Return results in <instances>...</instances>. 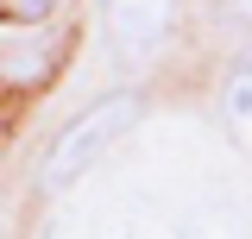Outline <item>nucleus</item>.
Listing matches in <instances>:
<instances>
[{
  "mask_svg": "<svg viewBox=\"0 0 252 239\" xmlns=\"http://www.w3.org/2000/svg\"><path fill=\"white\" fill-rule=\"evenodd\" d=\"M139 120V94H107V101H94L82 120H69L57 139H51V151H44V189H69V182L82 177V170H94L107 151H114V139H126V126Z\"/></svg>",
  "mask_w": 252,
  "mask_h": 239,
  "instance_id": "1",
  "label": "nucleus"
},
{
  "mask_svg": "<svg viewBox=\"0 0 252 239\" xmlns=\"http://www.w3.org/2000/svg\"><path fill=\"white\" fill-rule=\"evenodd\" d=\"M170 26V0H107V31L126 57H152Z\"/></svg>",
  "mask_w": 252,
  "mask_h": 239,
  "instance_id": "2",
  "label": "nucleus"
},
{
  "mask_svg": "<svg viewBox=\"0 0 252 239\" xmlns=\"http://www.w3.org/2000/svg\"><path fill=\"white\" fill-rule=\"evenodd\" d=\"M220 107H227V120H233L240 132H252V63H246V69H233V82H227V101H220Z\"/></svg>",
  "mask_w": 252,
  "mask_h": 239,
  "instance_id": "3",
  "label": "nucleus"
},
{
  "mask_svg": "<svg viewBox=\"0 0 252 239\" xmlns=\"http://www.w3.org/2000/svg\"><path fill=\"white\" fill-rule=\"evenodd\" d=\"M0 6H13V13H26V19H44V13H51V0H0Z\"/></svg>",
  "mask_w": 252,
  "mask_h": 239,
  "instance_id": "4",
  "label": "nucleus"
},
{
  "mask_svg": "<svg viewBox=\"0 0 252 239\" xmlns=\"http://www.w3.org/2000/svg\"><path fill=\"white\" fill-rule=\"evenodd\" d=\"M227 19H246L252 26V0H227Z\"/></svg>",
  "mask_w": 252,
  "mask_h": 239,
  "instance_id": "5",
  "label": "nucleus"
}]
</instances>
